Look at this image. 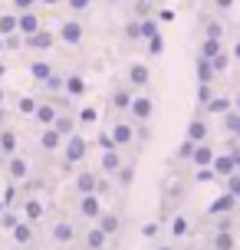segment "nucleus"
I'll use <instances>...</instances> for the list:
<instances>
[{"label":"nucleus","instance_id":"nucleus-51","mask_svg":"<svg viewBox=\"0 0 240 250\" xmlns=\"http://www.w3.org/2000/svg\"><path fill=\"white\" fill-rule=\"evenodd\" d=\"M237 7V0H214V10H220V13H230Z\"/></svg>","mask_w":240,"mask_h":250},{"label":"nucleus","instance_id":"nucleus-39","mask_svg":"<svg viewBox=\"0 0 240 250\" xmlns=\"http://www.w3.org/2000/svg\"><path fill=\"white\" fill-rule=\"evenodd\" d=\"M0 33H3V37L20 33V30H17V10H13V13H0Z\"/></svg>","mask_w":240,"mask_h":250},{"label":"nucleus","instance_id":"nucleus-22","mask_svg":"<svg viewBox=\"0 0 240 250\" xmlns=\"http://www.w3.org/2000/svg\"><path fill=\"white\" fill-rule=\"evenodd\" d=\"M96 224H99L102 230L109 234V237H115V234L122 230V214H119V211H102V214H99V221H96Z\"/></svg>","mask_w":240,"mask_h":250},{"label":"nucleus","instance_id":"nucleus-30","mask_svg":"<svg viewBox=\"0 0 240 250\" xmlns=\"http://www.w3.org/2000/svg\"><path fill=\"white\" fill-rule=\"evenodd\" d=\"M109 240H112V237H109V234H105V230L96 224V227L86 234V250H105V247H109Z\"/></svg>","mask_w":240,"mask_h":250},{"label":"nucleus","instance_id":"nucleus-47","mask_svg":"<svg viewBox=\"0 0 240 250\" xmlns=\"http://www.w3.org/2000/svg\"><path fill=\"white\" fill-rule=\"evenodd\" d=\"M204 37H224V26L217 23L214 17H211V20H204Z\"/></svg>","mask_w":240,"mask_h":250},{"label":"nucleus","instance_id":"nucleus-40","mask_svg":"<svg viewBox=\"0 0 240 250\" xmlns=\"http://www.w3.org/2000/svg\"><path fill=\"white\" fill-rule=\"evenodd\" d=\"M211 62H214L217 76H224V73H227V69H230V62H234V53H230V50H224V53H220V56H214V60H211Z\"/></svg>","mask_w":240,"mask_h":250},{"label":"nucleus","instance_id":"nucleus-16","mask_svg":"<svg viewBox=\"0 0 240 250\" xmlns=\"http://www.w3.org/2000/svg\"><path fill=\"white\" fill-rule=\"evenodd\" d=\"M96 185H99V171H89V168H82V171L73 178V191H76V194H92Z\"/></svg>","mask_w":240,"mask_h":250},{"label":"nucleus","instance_id":"nucleus-55","mask_svg":"<svg viewBox=\"0 0 240 250\" xmlns=\"http://www.w3.org/2000/svg\"><path fill=\"white\" fill-rule=\"evenodd\" d=\"M43 7H60V3H66V0H40Z\"/></svg>","mask_w":240,"mask_h":250},{"label":"nucleus","instance_id":"nucleus-25","mask_svg":"<svg viewBox=\"0 0 240 250\" xmlns=\"http://www.w3.org/2000/svg\"><path fill=\"white\" fill-rule=\"evenodd\" d=\"M234 171H240L237 165H234V158H230L227 151H217V158H214V175H217V178H230Z\"/></svg>","mask_w":240,"mask_h":250},{"label":"nucleus","instance_id":"nucleus-26","mask_svg":"<svg viewBox=\"0 0 240 250\" xmlns=\"http://www.w3.org/2000/svg\"><path fill=\"white\" fill-rule=\"evenodd\" d=\"M10 234H13V240H17V244H20V247H26V244H33V224H30V221H17V224L10 227Z\"/></svg>","mask_w":240,"mask_h":250},{"label":"nucleus","instance_id":"nucleus-17","mask_svg":"<svg viewBox=\"0 0 240 250\" xmlns=\"http://www.w3.org/2000/svg\"><path fill=\"white\" fill-rule=\"evenodd\" d=\"M60 112H63V105H56V102H40L37 112H33V122L46 128V125L56 122V115H60Z\"/></svg>","mask_w":240,"mask_h":250},{"label":"nucleus","instance_id":"nucleus-11","mask_svg":"<svg viewBox=\"0 0 240 250\" xmlns=\"http://www.w3.org/2000/svg\"><path fill=\"white\" fill-rule=\"evenodd\" d=\"M207 135H211L207 112H204V109H198V112L191 115V122H188V138H194V142H207Z\"/></svg>","mask_w":240,"mask_h":250},{"label":"nucleus","instance_id":"nucleus-46","mask_svg":"<svg viewBox=\"0 0 240 250\" xmlns=\"http://www.w3.org/2000/svg\"><path fill=\"white\" fill-rule=\"evenodd\" d=\"M96 145H99V151L119 148V145H115V138H112V128H109V132H99V138H96Z\"/></svg>","mask_w":240,"mask_h":250},{"label":"nucleus","instance_id":"nucleus-49","mask_svg":"<svg viewBox=\"0 0 240 250\" xmlns=\"http://www.w3.org/2000/svg\"><path fill=\"white\" fill-rule=\"evenodd\" d=\"M217 227L214 230H234V214H220V217H214Z\"/></svg>","mask_w":240,"mask_h":250},{"label":"nucleus","instance_id":"nucleus-13","mask_svg":"<svg viewBox=\"0 0 240 250\" xmlns=\"http://www.w3.org/2000/svg\"><path fill=\"white\" fill-rule=\"evenodd\" d=\"M237 204L240 201L230 194V191H224V194H217L211 204H207V217H220V214H234L237 211Z\"/></svg>","mask_w":240,"mask_h":250},{"label":"nucleus","instance_id":"nucleus-52","mask_svg":"<svg viewBox=\"0 0 240 250\" xmlns=\"http://www.w3.org/2000/svg\"><path fill=\"white\" fill-rule=\"evenodd\" d=\"M79 122H82V125L96 122V109H82V112H79Z\"/></svg>","mask_w":240,"mask_h":250},{"label":"nucleus","instance_id":"nucleus-21","mask_svg":"<svg viewBox=\"0 0 240 250\" xmlns=\"http://www.w3.org/2000/svg\"><path fill=\"white\" fill-rule=\"evenodd\" d=\"M194 79H198V83H214L217 79L214 62L207 60V56H201V53H198V60H194Z\"/></svg>","mask_w":240,"mask_h":250},{"label":"nucleus","instance_id":"nucleus-18","mask_svg":"<svg viewBox=\"0 0 240 250\" xmlns=\"http://www.w3.org/2000/svg\"><path fill=\"white\" fill-rule=\"evenodd\" d=\"M63 142H66V138L60 135L56 125H46V128L40 132V148H43V151H60V148H63Z\"/></svg>","mask_w":240,"mask_h":250},{"label":"nucleus","instance_id":"nucleus-5","mask_svg":"<svg viewBox=\"0 0 240 250\" xmlns=\"http://www.w3.org/2000/svg\"><path fill=\"white\" fill-rule=\"evenodd\" d=\"M56 33H50L46 26H40L37 33H30V37H23V46L26 50H33V53H46V50H53L56 46Z\"/></svg>","mask_w":240,"mask_h":250},{"label":"nucleus","instance_id":"nucleus-6","mask_svg":"<svg viewBox=\"0 0 240 250\" xmlns=\"http://www.w3.org/2000/svg\"><path fill=\"white\" fill-rule=\"evenodd\" d=\"M3 168H7V178H10L13 185L30 178V158H26V155H20V151H17V155H10V158L3 162Z\"/></svg>","mask_w":240,"mask_h":250},{"label":"nucleus","instance_id":"nucleus-20","mask_svg":"<svg viewBox=\"0 0 240 250\" xmlns=\"http://www.w3.org/2000/svg\"><path fill=\"white\" fill-rule=\"evenodd\" d=\"M40 26H43V23H40V13L37 10H20V13H17V30H20L23 37L37 33Z\"/></svg>","mask_w":240,"mask_h":250},{"label":"nucleus","instance_id":"nucleus-10","mask_svg":"<svg viewBox=\"0 0 240 250\" xmlns=\"http://www.w3.org/2000/svg\"><path fill=\"white\" fill-rule=\"evenodd\" d=\"M50 237H53V244H73L76 240V224L69 217H56L50 227Z\"/></svg>","mask_w":240,"mask_h":250},{"label":"nucleus","instance_id":"nucleus-61","mask_svg":"<svg viewBox=\"0 0 240 250\" xmlns=\"http://www.w3.org/2000/svg\"><path fill=\"white\" fill-rule=\"evenodd\" d=\"M181 250H201V247H181Z\"/></svg>","mask_w":240,"mask_h":250},{"label":"nucleus","instance_id":"nucleus-38","mask_svg":"<svg viewBox=\"0 0 240 250\" xmlns=\"http://www.w3.org/2000/svg\"><path fill=\"white\" fill-rule=\"evenodd\" d=\"M37 105H40V102L33 99V96H20V99H17V112H20V115H26V119H33Z\"/></svg>","mask_w":240,"mask_h":250},{"label":"nucleus","instance_id":"nucleus-32","mask_svg":"<svg viewBox=\"0 0 240 250\" xmlns=\"http://www.w3.org/2000/svg\"><path fill=\"white\" fill-rule=\"evenodd\" d=\"M53 69H56L53 62H46V60H33V62H30V79L43 86V83H46V76H50Z\"/></svg>","mask_w":240,"mask_h":250},{"label":"nucleus","instance_id":"nucleus-1","mask_svg":"<svg viewBox=\"0 0 240 250\" xmlns=\"http://www.w3.org/2000/svg\"><path fill=\"white\" fill-rule=\"evenodd\" d=\"M86 155H89V142L79 135V132H73V135L63 142V168H76V165H82Z\"/></svg>","mask_w":240,"mask_h":250},{"label":"nucleus","instance_id":"nucleus-43","mask_svg":"<svg viewBox=\"0 0 240 250\" xmlns=\"http://www.w3.org/2000/svg\"><path fill=\"white\" fill-rule=\"evenodd\" d=\"M224 151H227L230 158H234V165H237V168H240V138L227 135V145H224Z\"/></svg>","mask_w":240,"mask_h":250},{"label":"nucleus","instance_id":"nucleus-41","mask_svg":"<svg viewBox=\"0 0 240 250\" xmlns=\"http://www.w3.org/2000/svg\"><path fill=\"white\" fill-rule=\"evenodd\" d=\"M214 96V83H198V109H204Z\"/></svg>","mask_w":240,"mask_h":250},{"label":"nucleus","instance_id":"nucleus-59","mask_svg":"<svg viewBox=\"0 0 240 250\" xmlns=\"http://www.w3.org/2000/svg\"><path fill=\"white\" fill-rule=\"evenodd\" d=\"M0 102H7V89L0 86Z\"/></svg>","mask_w":240,"mask_h":250},{"label":"nucleus","instance_id":"nucleus-31","mask_svg":"<svg viewBox=\"0 0 240 250\" xmlns=\"http://www.w3.org/2000/svg\"><path fill=\"white\" fill-rule=\"evenodd\" d=\"M43 214H46V208H43V201H40V198H26L23 201V217L30 221V224L43 221Z\"/></svg>","mask_w":240,"mask_h":250},{"label":"nucleus","instance_id":"nucleus-4","mask_svg":"<svg viewBox=\"0 0 240 250\" xmlns=\"http://www.w3.org/2000/svg\"><path fill=\"white\" fill-rule=\"evenodd\" d=\"M132 99H135V86H128V83H119V86H112V92H109V105L122 115H128Z\"/></svg>","mask_w":240,"mask_h":250},{"label":"nucleus","instance_id":"nucleus-60","mask_svg":"<svg viewBox=\"0 0 240 250\" xmlns=\"http://www.w3.org/2000/svg\"><path fill=\"white\" fill-rule=\"evenodd\" d=\"M3 76H7V66H3V62H0V79H3Z\"/></svg>","mask_w":240,"mask_h":250},{"label":"nucleus","instance_id":"nucleus-57","mask_svg":"<svg viewBox=\"0 0 240 250\" xmlns=\"http://www.w3.org/2000/svg\"><path fill=\"white\" fill-rule=\"evenodd\" d=\"M234 109H240V89L234 92Z\"/></svg>","mask_w":240,"mask_h":250},{"label":"nucleus","instance_id":"nucleus-7","mask_svg":"<svg viewBox=\"0 0 240 250\" xmlns=\"http://www.w3.org/2000/svg\"><path fill=\"white\" fill-rule=\"evenodd\" d=\"M125 83L128 86H135V89H148V83H152V69H148V62H128V69H125Z\"/></svg>","mask_w":240,"mask_h":250},{"label":"nucleus","instance_id":"nucleus-29","mask_svg":"<svg viewBox=\"0 0 240 250\" xmlns=\"http://www.w3.org/2000/svg\"><path fill=\"white\" fill-rule=\"evenodd\" d=\"M53 125L60 128V135H63V138H69V135H73V132H79V119H76V115H73V112H60V115H56V122H53Z\"/></svg>","mask_w":240,"mask_h":250},{"label":"nucleus","instance_id":"nucleus-27","mask_svg":"<svg viewBox=\"0 0 240 250\" xmlns=\"http://www.w3.org/2000/svg\"><path fill=\"white\" fill-rule=\"evenodd\" d=\"M227 50V46H224V37H204L201 40V56H207V60H214V56H220V53Z\"/></svg>","mask_w":240,"mask_h":250},{"label":"nucleus","instance_id":"nucleus-53","mask_svg":"<svg viewBox=\"0 0 240 250\" xmlns=\"http://www.w3.org/2000/svg\"><path fill=\"white\" fill-rule=\"evenodd\" d=\"M3 125H7V105L0 102V128H3Z\"/></svg>","mask_w":240,"mask_h":250},{"label":"nucleus","instance_id":"nucleus-34","mask_svg":"<svg viewBox=\"0 0 240 250\" xmlns=\"http://www.w3.org/2000/svg\"><path fill=\"white\" fill-rule=\"evenodd\" d=\"M66 86V73H60V69H53L50 76H46V83H43V89L50 92V96H60Z\"/></svg>","mask_w":240,"mask_h":250},{"label":"nucleus","instance_id":"nucleus-28","mask_svg":"<svg viewBox=\"0 0 240 250\" xmlns=\"http://www.w3.org/2000/svg\"><path fill=\"white\" fill-rule=\"evenodd\" d=\"M211 247L237 250V234H234V230H214V234H211Z\"/></svg>","mask_w":240,"mask_h":250},{"label":"nucleus","instance_id":"nucleus-36","mask_svg":"<svg viewBox=\"0 0 240 250\" xmlns=\"http://www.w3.org/2000/svg\"><path fill=\"white\" fill-rule=\"evenodd\" d=\"M194 148H198V142L184 135V142H181V145L175 148V162H191V155H194Z\"/></svg>","mask_w":240,"mask_h":250},{"label":"nucleus","instance_id":"nucleus-62","mask_svg":"<svg viewBox=\"0 0 240 250\" xmlns=\"http://www.w3.org/2000/svg\"><path fill=\"white\" fill-rule=\"evenodd\" d=\"M204 250H217V247H204Z\"/></svg>","mask_w":240,"mask_h":250},{"label":"nucleus","instance_id":"nucleus-33","mask_svg":"<svg viewBox=\"0 0 240 250\" xmlns=\"http://www.w3.org/2000/svg\"><path fill=\"white\" fill-rule=\"evenodd\" d=\"M220 125H224V132L234 138H240V109H230L227 115H220Z\"/></svg>","mask_w":240,"mask_h":250},{"label":"nucleus","instance_id":"nucleus-3","mask_svg":"<svg viewBox=\"0 0 240 250\" xmlns=\"http://www.w3.org/2000/svg\"><path fill=\"white\" fill-rule=\"evenodd\" d=\"M152 115H155V99H152V96H139V92H135L132 109H128V119H132L135 125H145V122H152Z\"/></svg>","mask_w":240,"mask_h":250},{"label":"nucleus","instance_id":"nucleus-63","mask_svg":"<svg viewBox=\"0 0 240 250\" xmlns=\"http://www.w3.org/2000/svg\"><path fill=\"white\" fill-rule=\"evenodd\" d=\"M109 3H119V0H109Z\"/></svg>","mask_w":240,"mask_h":250},{"label":"nucleus","instance_id":"nucleus-24","mask_svg":"<svg viewBox=\"0 0 240 250\" xmlns=\"http://www.w3.org/2000/svg\"><path fill=\"white\" fill-rule=\"evenodd\" d=\"M132 185H135V162H122V168L115 171V188L128 191Z\"/></svg>","mask_w":240,"mask_h":250},{"label":"nucleus","instance_id":"nucleus-54","mask_svg":"<svg viewBox=\"0 0 240 250\" xmlns=\"http://www.w3.org/2000/svg\"><path fill=\"white\" fill-rule=\"evenodd\" d=\"M230 53H234V62H240V40L234 43V46H230Z\"/></svg>","mask_w":240,"mask_h":250},{"label":"nucleus","instance_id":"nucleus-35","mask_svg":"<svg viewBox=\"0 0 240 250\" xmlns=\"http://www.w3.org/2000/svg\"><path fill=\"white\" fill-rule=\"evenodd\" d=\"M122 37H125L128 43H139V40H141V17H132V20H125V26H122Z\"/></svg>","mask_w":240,"mask_h":250},{"label":"nucleus","instance_id":"nucleus-56","mask_svg":"<svg viewBox=\"0 0 240 250\" xmlns=\"http://www.w3.org/2000/svg\"><path fill=\"white\" fill-rule=\"evenodd\" d=\"M3 50H7V37L0 33V56H3Z\"/></svg>","mask_w":240,"mask_h":250},{"label":"nucleus","instance_id":"nucleus-23","mask_svg":"<svg viewBox=\"0 0 240 250\" xmlns=\"http://www.w3.org/2000/svg\"><path fill=\"white\" fill-rule=\"evenodd\" d=\"M230 109H234V96H211V102H207V105H204V112L207 115H227Z\"/></svg>","mask_w":240,"mask_h":250},{"label":"nucleus","instance_id":"nucleus-14","mask_svg":"<svg viewBox=\"0 0 240 250\" xmlns=\"http://www.w3.org/2000/svg\"><path fill=\"white\" fill-rule=\"evenodd\" d=\"M214 158H217V151L211 142H198V148H194V155H191V168H214Z\"/></svg>","mask_w":240,"mask_h":250},{"label":"nucleus","instance_id":"nucleus-50","mask_svg":"<svg viewBox=\"0 0 240 250\" xmlns=\"http://www.w3.org/2000/svg\"><path fill=\"white\" fill-rule=\"evenodd\" d=\"M37 3H40V0H10V7L17 13H20V10H37Z\"/></svg>","mask_w":240,"mask_h":250},{"label":"nucleus","instance_id":"nucleus-12","mask_svg":"<svg viewBox=\"0 0 240 250\" xmlns=\"http://www.w3.org/2000/svg\"><path fill=\"white\" fill-rule=\"evenodd\" d=\"M122 148H109V151H99V175H109L115 178V171L122 168Z\"/></svg>","mask_w":240,"mask_h":250},{"label":"nucleus","instance_id":"nucleus-42","mask_svg":"<svg viewBox=\"0 0 240 250\" xmlns=\"http://www.w3.org/2000/svg\"><path fill=\"white\" fill-rule=\"evenodd\" d=\"M188 230H191L188 217H184V214H178L175 221H171V234H175V237H184V234H188Z\"/></svg>","mask_w":240,"mask_h":250},{"label":"nucleus","instance_id":"nucleus-9","mask_svg":"<svg viewBox=\"0 0 240 250\" xmlns=\"http://www.w3.org/2000/svg\"><path fill=\"white\" fill-rule=\"evenodd\" d=\"M76 211L79 217H86V221H99V214H102V194H79V204H76Z\"/></svg>","mask_w":240,"mask_h":250},{"label":"nucleus","instance_id":"nucleus-2","mask_svg":"<svg viewBox=\"0 0 240 250\" xmlns=\"http://www.w3.org/2000/svg\"><path fill=\"white\" fill-rule=\"evenodd\" d=\"M56 37H60V43H63V46H82V40H86V26H82V20L69 17V20H63V23H60Z\"/></svg>","mask_w":240,"mask_h":250},{"label":"nucleus","instance_id":"nucleus-37","mask_svg":"<svg viewBox=\"0 0 240 250\" xmlns=\"http://www.w3.org/2000/svg\"><path fill=\"white\" fill-rule=\"evenodd\" d=\"M158 33H161V26H158V20H155L152 13L141 17V40H152V37H158Z\"/></svg>","mask_w":240,"mask_h":250},{"label":"nucleus","instance_id":"nucleus-44","mask_svg":"<svg viewBox=\"0 0 240 250\" xmlns=\"http://www.w3.org/2000/svg\"><path fill=\"white\" fill-rule=\"evenodd\" d=\"M145 46H148V56H161V53H164V37L158 33V37L145 40Z\"/></svg>","mask_w":240,"mask_h":250},{"label":"nucleus","instance_id":"nucleus-19","mask_svg":"<svg viewBox=\"0 0 240 250\" xmlns=\"http://www.w3.org/2000/svg\"><path fill=\"white\" fill-rule=\"evenodd\" d=\"M63 96H69V99H82V96H86V76L82 73H66Z\"/></svg>","mask_w":240,"mask_h":250},{"label":"nucleus","instance_id":"nucleus-45","mask_svg":"<svg viewBox=\"0 0 240 250\" xmlns=\"http://www.w3.org/2000/svg\"><path fill=\"white\" fill-rule=\"evenodd\" d=\"M224 191H230V194L240 201V171H234L230 178H224Z\"/></svg>","mask_w":240,"mask_h":250},{"label":"nucleus","instance_id":"nucleus-48","mask_svg":"<svg viewBox=\"0 0 240 250\" xmlns=\"http://www.w3.org/2000/svg\"><path fill=\"white\" fill-rule=\"evenodd\" d=\"M66 7H69V10L79 17V13H86L89 7H92V0H66Z\"/></svg>","mask_w":240,"mask_h":250},{"label":"nucleus","instance_id":"nucleus-58","mask_svg":"<svg viewBox=\"0 0 240 250\" xmlns=\"http://www.w3.org/2000/svg\"><path fill=\"white\" fill-rule=\"evenodd\" d=\"M155 250H175V247H171V244H158Z\"/></svg>","mask_w":240,"mask_h":250},{"label":"nucleus","instance_id":"nucleus-15","mask_svg":"<svg viewBox=\"0 0 240 250\" xmlns=\"http://www.w3.org/2000/svg\"><path fill=\"white\" fill-rule=\"evenodd\" d=\"M17 151H20V135L3 125V128H0V162H7V158L17 155Z\"/></svg>","mask_w":240,"mask_h":250},{"label":"nucleus","instance_id":"nucleus-8","mask_svg":"<svg viewBox=\"0 0 240 250\" xmlns=\"http://www.w3.org/2000/svg\"><path fill=\"white\" fill-rule=\"evenodd\" d=\"M112 138H115V145H119V148H125V145H132V142L139 138V128H135V122H132V119H115Z\"/></svg>","mask_w":240,"mask_h":250}]
</instances>
